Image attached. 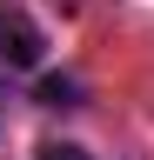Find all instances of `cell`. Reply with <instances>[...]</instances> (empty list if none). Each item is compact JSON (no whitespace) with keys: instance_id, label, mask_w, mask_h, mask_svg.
I'll return each mask as SVG.
<instances>
[{"instance_id":"cell-1","label":"cell","mask_w":154,"mask_h":160,"mask_svg":"<svg viewBox=\"0 0 154 160\" xmlns=\"http://www.w3.org/2000/svg\"><path fill=\"white\" fill-rule=\"evenodd\" d=\"M40 53H47V33L34 27L27 13L0 7V60H7V67H40Z\"/></svg>"},{"instance_id":"cell-2","label":"cell","mask_w":154,"mask_h":160,"mask_svg":"<svg viewBox=\"0 0 154 160\" xmlns=\"http://www.w3.org/2000/svg\"><path fill=\"white\" fill-rule=\"evenodd\" d=\"M81 100H87V87L74 73H47L40 80V107H81Z\"/></svg>"},{"instance_id":"cell-3","label":"cell","mask_w":154,"mask_h":160,"mask_svg":"<svg viewBox=\"0 0 154 160\" xmlns=\"http://www.w3.org/2000/svg\"><path fill=\"white\" fill-rule=\"evenodd\" d=\"M40 160H87V147H74V140H47Z\"/></svg>"}]
</instances>
